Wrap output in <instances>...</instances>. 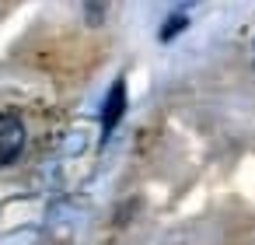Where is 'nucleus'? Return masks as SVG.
<instances>
[{"label": "nucleus", "mask_w": 255, "mask_h": 245, "mask_svg": "<svg viewBox=\"0 0 255 245\" xmlns=\"http://www.w3.org/2000/svg\"><path fill=\"white\" fill-rule=\"evenodd\" d=\"M105 7H109V0H88V21H91V25H102Z\"/></svg>", "instance_id": "4"}, {"label": "nucleus", "mask_w": 255, "mask_h": 245, "mask_svg": "<svg viewBox=\"0 0 255 245\" xmlns=\"http://www.w3.org/2000/svg\"><path fill=\"white\" fill-rule=\"evenodd\" d=\"M123 112H126V81L119 77V81H112V88H109V95H105V105H102V133H105V137L119 126Z\"/></svg>", "instance_id": "2"}, {"label": "nucleus", "mask_w": 255, "mask_h": 245, "mask_svg": "<svg viewBox=\"0 0 255 245\" xmlns=\"http://www.w3.org/2000/svg\"><path fill=\"white\" fill-rule=\"evenodd\" d=\"M25 147V123L11 112H0V168L11 165Z\"/></svg>", "instance_id": "1"}, {"label": "nucleus", "mask_w": 255, "mask_h": 245, "mask_svg": "<svg viewBox=\"0 0 255 245\" xmlns=\"http://www.w3.org/2000/svg\"><path fill=\"white\" fill-rule=\"evenodd\" d=\"M185 25H189V18H185V14H171V18H168V25L161 28V42L175 39V35H178V32H182Z\"/></svg>", "instance_id": "3"}]
</instances>
